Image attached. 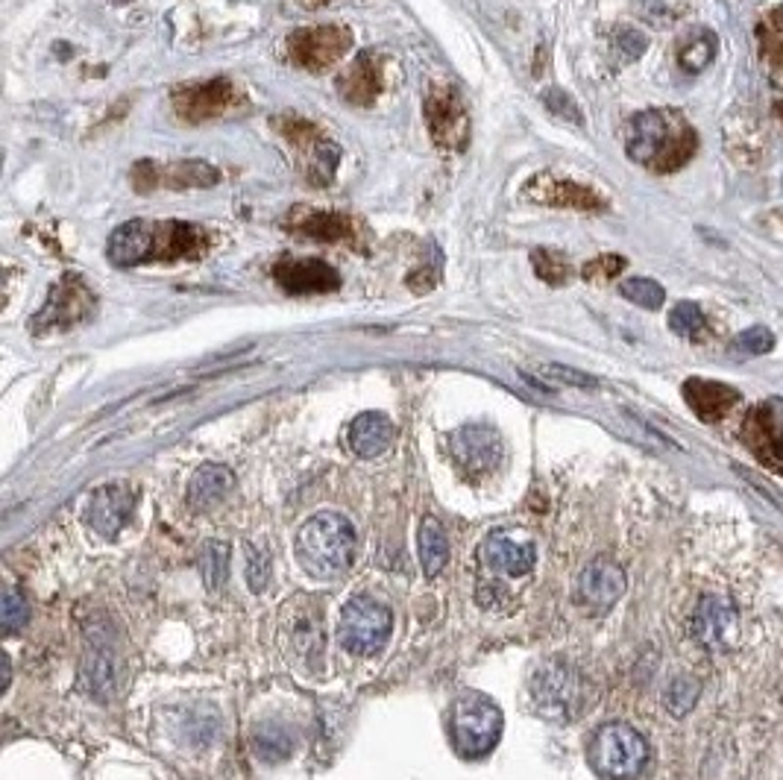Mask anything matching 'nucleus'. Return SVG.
I'll list each match as a JSON object with an SVG mask.
<instances>
[{
    "label": "nucleus",
    "instance_id": "1",
    "mask_svg": "<svg viewBox=\"0 0 783 780\" xmlns=\"http://www.w3.org/2000/svg\"><path fill=\"white\" fill-rule=\"evenodd\" d=\"M215 235L186 220H127L109 235L106 256L115 267L145 261H195L211 250Z\"/></svg>",
    "mask_w": 783,
    "mask_h": 780
},
{
    "label": "nucleus",
    "instance_id": "2",
    "mask_svg": "<svg viewBox=\"0 0 783 780\" xmlns=\"http://www.w3.org/2000/svg\"><path fill=\"white\" fill-rule=\"evenodd\" d=\"M695 147V129L675 112H640L625 138V154L657 174L684 168L693 159Z\"/></svg>",
    "mask_w": 783,
    "mask_h": 780
},
{
    "label": "nucleus",
    "instance_id": "3",
    "mask_svg": "<svg viewBox=\"0 0 783 780\" xmlns=\"http://www.w3.org/2000/svg\"><path fill=\"white\" fill-rule=\"evenodd\" d=\"M356 557V531L347 516L317 514L297 534L299 566L320 581L340 579Z\"/></svg>",
    "mask_w": 783,
    "mask_h": 780
},
{
    "label": "nucleus",
    "instance_id": "4",
    "mask_svg": "<svg viewBox=\"0 0 783 780\" xmlns=\"http://www.w3.org/2000/svg\"><path fill=\"white\" fill-rule=\"evenodd\" d=\"M502 724L505 719H502L499 704L485 692H460L449 710V733H453L455 749L469 760L490 754L496 749Z\"/></svg>",
    "mask_w": 783,
    "mask_h": 780
},
{
    "label": "nucleus",
    "instance_id": "5",
    "mask_svg": "<svg viewBox=\"0 0 783 780\" xmlns=\"http://www.w3.org/2000/svg\"><path fill=\"white\" fill-rule=\"evenodd\" d=\"M589 763L607 780H634L648 763V742L631 724L607 722L589 742Z\"/></svg>",
    "mask_w": 783,
    "mask_h": 780
},
{
    "label": "nucleus",
    "instance_id": "6",
    "mask_svg": "<svg viewBox=\"0 0 783 780\" xmlns=\"http://www.w3.org/2000/svg\"><path fill=\"white\" fill-rule=\"evenodd\" d=\"M394 631V613L388 604L376 602L373 595H356L344 604L338 622V640L349 654L370 658L381 652Z\"/></svg>",
    "mask_w": 783,
    "mask_h": 780
},
{
    "label": "nucleus",
    "instance_id": "7",
    "mask_svg": "<svg viewBox=\"0 0 783 780\" xmlns=\"http://www.w3.org/2000/svg\"><path fill=\"white\" fill-rule=\"evenodd\" d=\"M532 695L543 717L573 719L587 699V681L566 660H552L534 672Z\"/></svg>",
    "mask_w": 783,
    "mask_h": 780
},
{
    "label": "nucleus",
    "instance_id": "8",
    "mask_svg": "<svg viewBox=\"0 0 783 780\" xmlns=\"http://www.w3.org/2000/svg\"><path fill=\"white\" fill-rule=\"evenodd\" d=\"M353 48V30L344 24H320L294 30L285 39V50L297 68L320 73L331 65H338Z\"/></svg>",
    "mask_w": 783,
    "mask_h": 780
},
{
    "label": "nucleus",
    "instance_id": "9",
    "mask_svg": "<svg viewBox=\"0 0 783 780\" xmlns=\"http://www.w3.org/2000/svg\"><path fill=\"white\" fill-rule=\"evenodd\" d=\"M428 136L444 150H464L469 141V112L464 97L449 86H432L423 100Z\"/></svg>",
    "mask_w": 783,
    "mask_h": 780
},
{
    "label": "nucleus",
    "instance_id": "10",
    "mask_svg": "<svg viewBox=\"0 0 783 780\" xmlns=\"http://www.w3.org/2000/svg\"><path fill=\"white\" fill-rule=\"evenodd\" d=\"M95 294L80 276L66 274L62 279L50 288L44 306L39 308L30 326H33L36 335H44V332H57V329H71L77 323H82L95 312Z\"/></svg>",
    "mask_w": 783,
    "mask_h": 780
},
{
    "label": "nucleus",
    "instance_id": "11",
    "mask_svg": "<svg viewBox=\"0 0 783 780\" xmlns=\"http://www.w3.org/2000/svg\"><path fill=\"white\" fill-rule=\"evenodd\" d=\"M740 437L763 467L783 475V399H766L754 405L745 414Z\"/></svg>",
    "mask_w": 783,
    "mask_h": 780
},
{
    "label": "nucleus",
    "instance_id": "12",
    "mask_svg": "<svg viewBox=\"0 0 783 780\" xmlns=\"http://www.w3.org/2000/svg\"><path fill=\"white\" fill-rule=\"evenodd\" d=\"M130 179L132 188L141 194L156 191V188H211L220 182V170L202 159L170 161V165L141 159L132 168Z\"/></svg>",
    "mask_w": 783,
    "mask_h": 780
},
{
    "label": "nucleus",
    "instance_id": "13",
    "mask_svg": "<svg viewBox=\"0 0 783 780\" xmlns=\"http://www.w3.org/2000/svg\"><path fill=\"white\" fill-rule=\"evenodd\" d=\"M238 89L227 77H215V80L191 82V86H179L170 95V106L179 115V121L188 124H202L211 118L227 115L229 109L238 106Z\"/></svg>",
    "mask_w": 783,
    "mask_h": 780
},
{
    "label": "nucleus",
    "instance_id": "14",
    "mask_svg": "<svg viewBox=\"0 0 783 780\" xmlns=\"http://www.w3.org/2000/svg\"><path fill=\"white\" fill-rule=\"evenodd\" d=\"M283 226L291 235L299 238H311V241L324 244H353L356 247L361 238V226L353 215L335 209H311V206H294L285 215Z\"/></svg>",
    "mask_w": 783,
    "mask_h": 780
},
{
    "label": "nucleus",
    "instance_id": "15",
    "mask_svg": "<svg viewBox=\"0 0 783 780\" xmlns=\"http://www.w3.org/2000/svg\"><path fill=\"white\" fill-rule=\"evenodd\" d=\"M625 588H628L625 570H622L614 557L598 555L593 557V561L584 566L582 575H578L575 599H578V604L587 608L589 613H605L620 602Z\"/></svg>",
    "mask_w": 783,
    "mask_h": 780
},
{
    "label": "nucleus",
    "instance_id": "16",
    "mask_svg": "<svg viewBox=\"0 0 783 780\" xmlns=\"http://www.w3.org/2000/svg\"><path fill=\"white\" fill-rule=\"evenodd\" d=\"M303 611H294V604H288L285 611H279L283 616V643L288 649V654H297L306 663H317L324 654V613L320 604L311 599H299Z\"/></svg>",
    "mask_w": 783,
    "mask_h": 780
},
{
    "label": "nucleus",
    "instance_id": "17",
    "mask_svg": "<svg viewBox=\"0 0 783 780\" xmlns=\"http://www.w3.org/2000/svg\"><path fill=\"white\" fill-rule=\"evenodd\" d=\"M478 561L485 570L499 575H528L537 563V549L532 540L523 537V531L499 529L482 543Z\"/></svg>",
    "mask_w": 783,
    "mask_h": 780
},
{
    "label": "nucleus",
    "instance_id": "18",
    "mask_svg": "<svg viewBox=\"0 0 783 780\" xmlns=\"http://www.w3.org/2000/svg\"><path fill=\"white\" fill-rule=\"evenodd\" d=\"M274 279L291 297L329 294L340 288V274L320 258H279L274 265Z\"/></svg>",
    "mask_w": 783,
    "mask_h": 780
},
{
    "label": "nucleus",
    "instance_id": "19",
    "mask_svg": "<svg viewBox=\"0 0 783 780\" xmlns=\"http://www.w3.org/2000/svg\"><path fill=\"white\" fill-rule=\"evenodd\" d=\"M740 634L736 608L725 595H704L693 613V636L711 652H727Z\"/></svg>",
    "mask_w": 783,
    "mask_h": 780
},
{
    "label": "nucleus",
    "instance_id": "20",
    "mask_svg": "<svg viewBox=\"0 0 783 780\" xmlns=\"http://www.w3.org/2000/svg\"><path fill=\"white\" fill-rule=\"evenodd\" d=\"M525 197L541 206H555V209H575V211H605L607 200L598 191L582 182H569V179H557L543 174L534 177L525 186Z\"/></svg>",
    "mask_w": 783,
    "mask_h": 780
},
{
    "label": "nucleus",
    "instance_id": "21",
    "mask_svg": "<svg viewBox=\"0 0 783 780\" xmlns=\"http://www.w3.org/2000/svg\"><path fill=\"white\" fill-rule=\"evenodd\" d=\"M455 461L469 475L490 473L502 458V441L490 426H464L449 437Z\"/></svg>",
    "mask_w": 783,
    "mask_h": 780
},
{
    "label": "nucleus",
    "instance_id": "22",
    "mask_svg": "<svg viewBox=\"0 0 783 780\" xmlns=\"http://www.w3.org/2000/svg\"><path fill=\"white\" fill-rule=\"evenodd\" d=\"M335 86H338V95L344 97L349 106L367 109V106L376 103L381 95V59L376 57V53H370V50H364V53H358V57L353 59L349 68H344V71L338 73V82H335Z\"/></svg>",
    "mask_w": 783,
    "mask_h": 780
},
{
    "label": "nucleus",
    "instance_id": "23",
    "mask_svg": "<svg viewBox=\"0 0 783 780\" xmlns=\"http://www.w3.org/2000/svg\"><path fill=\"white\" fill-rule=\"evenodd\" d=\"M136 507V496L123 484H103L91 493L89 502V525L103 537H115L127 525Z\"/></svg>",
    "mask_w": 783,
    "mask_h": 780
},
{
    "label": "nucleus",
    "instance_id": "24",
    "mask_svg": "<svg viewBox=\"0 0 783 780\" xmlns=\"http://www.w3.org/2000/svg\"><path fill=\"white\" fill-rule=\"evenodd\" d=\"M684 399L695 411V417L704 423H718L740 403V391L722 385V382H711V378H686Z\"/></svg>",
    "mask_w": 783,
    "mask_h": 780
},
{
    "label": "nucleus",
    "instance_id": "25",
    "mask_svg": "<svg viewBox=\"0 0 783 780\" xmlns=\"http://www.w3.org/2000/svg\"><path fill=\"white\" fill-rule=\"evenodd\" d=\"M394 423L379 411H364L349 426V450L358 458H379L381 452L390 450L394 443Z\"/></svg>",
    "mask_w": 783,
    "mask_h": 780
},
{
    "label": "nucleus",
    "instance_id": "26",
    "mask_svg": "<svg viewBox=\"0 0 783 780\" xmlns=\"http://www.w3.org/2000/svg\"><path fill=\"white\" fill-rule=\"evenodd\" d=\"M232 491V470L224 464H202L188 482V505L195 511H211Z\"/></svg>",
    "mask_w": 783,
    "mask_h": 780
},
{
    "label": "nucleus",
    "instance_id": "27",
    "mask_svg": "<svg viewBox=\"0 0 783 780\" xmlns=\"http://www.w3.org/2000/svg\"><path fill=\"white\" fill-rule=\"evenodd\" d=\"M417 543H420L423 572H426L428 579H437L446 570V563H449V540H446L444 525L437 523L435 516L423 520Z\"/></svg>",
    "mask_w": 783,
    "mask_h": 780
},
{
    "label": "nucleus",
    "instance_id": "28",
    "mask_svg": "<svg viewBox=\"0 0 783 780\" xmlns=\"http://www.w3.org/2000/svg\"><path fill=\"white\" fill-rule=\"evenodd\" d=\"M713 57H716V36H713L711 30H704V27L693 30L684 41H681L678 65L684 68V71L690 73L704 71V68L713 62Z\"/></svg>",
    "mask_w": 783,
    "mask_h": 780
},
{
    "label": "nucleus",
    "instance_id": "29",
    "mask_svg": "<svg viewBox=\"0 0 783 780\" xmlns=\"http://www.w3.org/2000/svg\"><path fill=\"white\" fill-rule=\"evenodd\" d=\"M274 127L279 129V132H283V136L288 138V141H291L303 156H308L317 145H320V141H326V136L315 127V124L306 121V118H299V115L294 112H285L279 115V118H274Z\"/></svg>",
    "mask_w": 783,
    "mask_h": 780
},
{
    "label": "nucleus",
    "instance_id": "30",
    "mask_svg": "<svg viewBox=\"0 0 783 780\" xmlns=\"http://www.w3.org/2000/svg\"><path fill=\"white\" fill-rule=\"evenodd\" d=\"M252 749L261 760L267 763H276V760H285L291 754V733L285 731L283 724L267 722L261 728H256V737H252Z\"/></svg>",
    "mask_w": 783,
    "mask_h": 780
},
{
    "label": "nucleus",
    "instance_id": "31",
    "mask_svg": "<svg viewBox=\"0 0 783 780\" xmlns=\"http://www.w3.org/2000/svg\"><path fill=\"white\" fill-rule=\"evenodd\" d=\"M200 570H202V581H206V588L209 590L224 588V581H227V575H229V546L227 543H220V540H209V543H202Z\"/></svg>",
    "mask_w": 783,
    "mask_h": 780
},
{
    "label": "nucleus",
    "instance_id": "32",
    "mask_svg": "<svg viewBox=\"0 0 783 780\" xmlns=\"http://www.w3.org/2000/svg\"><path fill=\"white\" fill-rule=\"evenodd\" d=\"M532 267H534V274L541 276L546 285H552V288H561V285H566V282L573 279V265H569V258H566L564 253L546 250V247L532 253Z\"/></svg>",
    "mask_w": 783,
    "mask_h": 780
},
{
    "label": "nucleus",
    "instance_id": "33",
    "mask_svg": "<svg viewBox=\"0 0 783 780\" xmlns=\"http://www.w3.org/2000/svg\"><path fill=\"white\" fill-rule=\"evenodd\" d=\"M757 39H760V48H763V57L769 59V65L783 73V9L769 12V16L760 21Z\"/></svg>",
    "mask_w": 783,
    "mask_h": 780
},
{
    "label": "nucleus",
    "instance_id": "34",
    "mask_svg": "<svg viewBox=\"0 0 783 780\" xmlns=\"http://www.w3.org/2000/svg\"><path fill=\"white\" fill-rule=\"evenodd\" d=\"M620 294L634 306L646 308V312H657V308L666 303V290L663 285H657L648 276H634V279H625L620 285Z\"/></svg>",
    "mask_w": 783,
    "mask_h": 780
},
{
    "label": "nucleus",
    "instance_id": "35",
    "mask_svg": "<svg viewBox=\"0 0 783 780\" xmlns=\"http://www.w3.org/2000/svg\"><path fill=\"white\" fill-rule=\"evenodd\" d=\"M670 329L681 338H698L704 329H707V317H704L702 306L698 303H678V306L670 312Z\"/></svg>",
    "mask_w": 783,
    "mask_h": 780
},
{
    "label": "nucleus",
    "instance_id": "36",
    "mask_svg": "<svg viewBox=\"0 0 783 780\" xmlns=\"http://www.w3.org/2000/svg\"><path fill=\"white\" fill-rule=\"evenodd\" d=\"M698 695H702V684H698L695 678L684 675L672 681L666 695H663V701H666V708H670L672 717H686V713L695 708Z\"/></svg>",
    "mask_w": 783,
    "mask_h": 780
},
{
    "label": "nucleus",
    "instance_id": "37",
    "mask_svg": "<svg viewBox=\"0 0 783 780\" xmlns=\"http://www.w3.org/2000/svg\"><path fill=\"white\" fill-rule=\"evenodd\" d=\"M244 555H247V584L252 593H261L270 581V555L265 546H256V543H247Z\"/></svg>",
    "mask_w": 783,
    "mask_h": 780
},
{
    "label": "nucleus",
    "instance_id": "38",
    "mask_svg": "<svg viewBox=\"0 0 783 780\" xmlns=\"http://www.w3.org/2000/svg\"><path fill=\"white\" fill-rule=\"evenodd\" d=\"M27 616H30V608H27L24 595L18 593V590H7V593H3V616H0L3 634L21 631V628L27 625Z\"/></svg>",
    "mask_w": 783,
    "mask_h": 780
},
{
    "label": "nucleus",
    "instance_id": "39",
    "mask_svg": "<svg viewBox=\"0 0 783 780\" xmlns=\"http://www.w3.org/2000/svg\"><path fill=\"white\" fill-rule=\"evenodd\" d=\"M734 346L745 355H766L775 349V335L766 326H751L734 338Z\"/></svg>",
    "mask_w": 783,
    "mask_h": 780
},
{
    "label": "nucleus",
    "instance_id": "40",
    "mask_svg": "<svg viewBox=\"0 0 783 780\" xmlns=\"http://www.w3.org/2000/svg\"><path fill=\"white\" fill-rule=\"evenodd\" d=\"M625 270V258L616 256V253H605V256H596L593 261L582 267V276L587 282H607L616 279V276Z\"/></svg>",
    "mask_w": 783,
    "mask_h": 780
},
{
    "label": "nucleus",
    "instance_id": "41",
    "mask_svg": "<svg viewBox=\"0 0 783 780\" xmlns=\"http://www.w3.org/2000/svg\"><path fill=\"white\" fill-rule=\"evenodd\" d=\"M614 45L622 57L628 59V62H634V59H640L643 53H646L648 39L637 30V27H620V30L614 32Z\"/></svg>",
    "mask_w": 783,
    "mask_h": 780
},
{
    "label": "nucleus",
    "instance_id": "42",
    "mask_svg": "<svg viewBox=\"0 0 783 780\" xmlns=\"http://www.w3.org/2000/svg\"><path fill=\"white\" fill-rule=\"evenodd\" d=\"M543 103H546V109H549L552 115H557V118H564V121L569 124H582V109H578V103H575L573 97L566 95V91L561 89H549L546 95H543Z\"/></svg>",
    "mask_w": 783,
    "mask_h": 780
},
{
    "label": "nucleus",
    "instance_id": "43",
    "mask_svg": "<svg viewBox=\"0 0 783 780\" xmlns=\"http://www.w3.org/2000/svg\"><path fill=\"white\" fill-rule=\"evenodd\" d=\"M440 267H444V261H440V253H435L432 265H423L420 270H414V274L408 276V288L417 290V294H426V290H432L437 282H440Z\"/></svg>",
    "mask_w": 783,
    "mask_h": 780
},
{
    "label": "nucleus",
    "instance_id": "44",
    "mask_svg": "<svg viewBox=\"0 0 783 780\" xmlns=\"http://www.w3.org/2000/svg\"><path fill=\"white\" fill-rule=\"evenodd\" d=\"M543 376H549L555 378V382H564V385L573 387H596V378L582 371H573V367H564V364H546V367H543Z\"/></svg>",
    "mask_w": 783,
    "mask_h": 780
},
{
    "label": "nucleus",
    "instance_id": "45",
    "mask_svg": "<svg viewBox=\"0 0 783 780\" xmlns=\"http://www.w3.org/2000/svg\"><path fill=\"white\" fill-rule=\"evenodd\" d=\"M326 3H331V0H303V7H308V9L326 7Z\"/></svg>",
    "mask_w": 783,
    "mask_h": 780
},
{
    "label": "nucleus",
    "instance_id": "46",
    "mask_svg": "<svg viewBox=\"0 0 783 780\" xmlns=\"http://www.w3.org/2000/svg\"><path fill=\"white\" fill-rule=\"evenodd\" d=\"M775 112H777V118H781V121H783V100L775 106Z\"/></svg>",
    "mask_w": 783,
    "mask_h": 780
}]
</instances>
